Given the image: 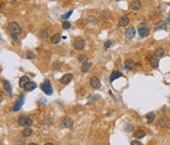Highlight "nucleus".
Returning <instances> with one entry per match:
<instances>
[{
  "label": "nucleus",
  "instance_id": "18",
  "mask_svg": "<svg viewBox=\"0 0 170 145\" xmlns=\"http://www.w3.org/2000/svg\"><path fill=\"white\" fill-rule=\"evenodd\" d=\"M28 82H29V76H27V75L22 76V77L20 78V80H19V85H20V87H22V88H24L25 85H26V84H27Z\"/></svg>",
  "mask_w": 170,
  "mask_h": 145
},
{
  "label": "nucleus",
  "instance_id": "32",
  "mask_svg": "<svg viewBox=\"0 0 170 145\" xmlns=\"http://www.w3.org/2000/svg\"><path fill=\"white\" fill-rule=\"evenodd\" d=\"M72 13H73V10H70L68 13H65V14H63V15L61 16V19H63V20H67L69 17L71 16Z\"/></svg>",
  "mask_w": 170,
  "mask_h": 145
},
{
  "label": "nucleus",
  "instance_id": "17",
  "mask_svg": "<svg viewBox=\"0 0 170 145\" xmlns=\"http://www.w3.org/2000/svg\"><path fill=\"white\" fill-rule=\"evenodd\" d=\"M150 64L152 68H157L158 67V65H159V59H158V57H156V55L153 56V57H151V59H150Z\"/></svg>",
  "mask_w": 170,
  "mask_h": 145
},
{
  "label": "nucleus",
  "instance_id": "14",
  "mask_svg": "<svg viewBox=\"0 0 170 145\" xmlns=\"http://www.w3.org/2000/svg\"><path fill=\"white\" fill-rule=\"evenodd\" d=\"M35 88H36V83H35V82H33V81H29V82H28V83L25 85L24 90L26 91V92H31V91L34 90Z\"/></svg>",
  "mask_w": 170,
  "mask_h": 145
},
{
  "label": "nucleus",
  "instance_id": "33",
  "mask_svg": "<svg viewBox=\"0 0 170 145\" xmlns=\"http://www.w3.org/2000/svg\"><path fill=\"white\" fill-rule=\"evenodd\" d=\"M100 17H101V18H103V19H105V18H106V19H108V18L110 17V13H109L108 11H103L101 14H100Z\"/></svg>",
  "mask_w": 170,
  "mask_h": 145
},
{
  "label": "nucleus",
  "instance_id": "22",
  "mask_svg": "<svg viewBox=\"0 0 170 145\" xmlns=\"http://www.w3.org/2000/svg\"><path fill=\"white\" fill-rule=\"evenodd\" d=\"M154 28H156V30H165L166 29V23L164 22H162V21H159V22H157L154 24Z\"/></svg>",
  "mask_w": 170,
  "mask_h": 145
},
{
  "label": "nucleus",
  "instance_id": "35",
  "mask_svg": "<svg viewBox=\"0 0 170 145\" xmlns=\"http://www.w3.org/2000/svg\"><path fill=\"white\" fill-rule=\"evenodd\" d=\"M59 68H60V63H59L58 61L54 62V64H53V69H54V70H58Z\"/></svg>",
  "mask_w": 170,
  "mask_h": 145
},
{
  "label": "nucleus",
  "instance_id": "20",
  "mask_svg": "<svg viewBox=\"0 0 170 145\" xmlns=\"http://www.w3.org/2000/svg\"><path fill=\"white\" fill-rule=\"evenodd\" d=\"M122 74L120 72H118L116 70H114V71H112V73L110 74V77H109V80L110 82H113L114 80H116L117 78H119V77H121Z\"/></svg>",
  "mask_w": 170,
  "mask_h": 145
},
{
  "label": "nucleus",
  "instance_id": "27",
  "mask_svg": "<svg viewBox=\"0 0 170 145\" xmlns=\"http://www.w3.org/2000/svg\"><path fill=\"white\" fill-rule=\"evenodd\" d=\"M154 114L152 113V112H151V113H147L146 115V120H147V123H151L152 121H153V120H154Z\"/></svg>",
  "mask_w": 170,
  "mask_h": 145
},
{
  "label": "nucleus",
  "instance_id": "25",
  "mask_svg": "<svg viewBox=\"0 0 170 145\" xmlns=\"http://www.w3.org/2000/svg\"><path fill=\"white\" fill-rule=\"evenodd\" d=\"M32 134H33V129L29 128L28 126L22 131V135H23L24 137H29V136H31Z\"/></svg>",
  "mask_w": 170,
  "mask_h": 145
},
{
  "label": "nucleus",
  "instance_id": "21",
  "mask_svg": "<svg viewBox=\"0 0 170 145\" xmlns=\"http://www.w3.org/2000/svg\"><path fill=\"white\" fill-rule=\"evenodd\" d=\"M135 65H136V63H135L132 59H127L126 61L124 62V67H125L126 69H132V68L135 67Z\"/></svg>",
  "mask_w": 170,
  "mask_h": 145
},
{
  "label": "nucleus",
  "instance_id": "28",
  "mask_svg": "<svg viewBox=\"0 0 170 145\" xmlns=\"http://www.w3.org/2000/svg\"><path fill=\"white\" fill-rule=\"evenodd\" d=\"M97 17H94V16H88L87 18V22L88 24H93V25H95L97 24Z\"/></svg>",
  "mask_w": 170,
  "mask_h": 145
},
{
  "label": "nucleus",
  "instance_id": "41",
  "mask_svg": "<svg viewBox=\"0 0 170 145\" xmlns=\"http://www.w3.org/2000/svg\"><path fill=\"white\" fill-rule=\"evenodd\" d=\"M116 1H119V0H116Z\"/></svg>",
  "mask_w": 170,
  "mask_h": 145
},
{
  "label": "nucleus",
  "instance_id": "19",
  "mask_svg": "<svg viewBox=\"0 0 170 145\" xmlns=\"http://www.w3.org/2000/svg\"><path fill=\"white\" fill-rule=\"evenodd\" d=\"M50 40H51V44L52 45H57V44L60 43V40H61V35L60 34H55V35H53L51 37Z\"/></svg>",
  "mask_w": 170,
  "mask_h": 145
},
{
  "label": "nucleus",
  "instance_id": "34",
  "mask_svg": "<svg viewBox=\"0 0 170 145\" xmlns=\"http://www.w3.org/2000/svg\"><path fill=\"white\" fill-rule=\"evenodd\" d=\"M111 45H112V40H106V42L104 43V47H105V49H108V47H110V46H111Z\"/></svg>",
  "mask_w": 170,
  "mask_h": 145
},
{
  "label": "nucleus",
  "instance_id": "39",
  "mask_svg": "<svg viewBox=\"0 0 170 145\" xmlns=\"http://www.w3.org/2000/svg\"><path fill=\"white\" fill-rule=\"evenodd\" d=\"M165 23H166V24H168V25H170V16H168V17L166 18Z\"/></svg>",
  "mask_w": 170,
  "mask_h": 145
},
{
  "label": "nucleus",
  "instance_id": "31",
  "mask_svg": "<svg viewBox=\"0 0 170 145\" xmlns=\"http://www.w3.org/2000/svg\"><path fill=\"white\" fill-rule=\"evenodd\" d=\"M62 27H63L64 30H67V29H70L71 28V23L68 22V21H64L62 23Z\"/></svg>",
  "mask_w": 170,
  "mask_h": 145
},
{
  "label": "nucleus",
  "instance_id": "16",
  "mask_svg": "<svg viewBox=\"0 0 170 145\" xmlns=\"http://www.w3.org/2000/svg\"><path fill=\"white\" fill-rule=\"evenodd\" d=\"M138 33H139V35L141 36L142 38H145V37H146V36L149 35V29L146 28V26H142V27H140L139 26V30H138Z\"/></svg>",
  "mask_w": 170,
  "mask_h": 145
},
{
  "label": "nucleus",
  "instance_id": "6",
  "mask_svg": "<svg viewBox=\"0 0 170 145\" xmlns=\"http://www.w3.org/2000/svg\"><path fill=\"white\" fill-rule=\"evenodd\" d=\"M90 84H91V86H92V88H94V89H98V88H100V86H101L100 80L98 79V77H97V76H92V77H91V79H90Z\"/></svg>",
  "mask_w": 170,
  "mask_h": 145
},
{
  "label": "nucleus",
  "instance_id": "8",
  "mask_svg": "<svg viewBox=\"0 0 170 145\" xmlns=\"http://www.w3.org/2000/svg\"><path fill=\"white\" fill-rule=\"evenodd\" d=\"M86 45V42L85 40H77L73 44V47L76 50H82Z\"/></svg>",
  "mask_w": 170,
  "mask_h": 145
},
{
  "label": "nucleus",
  "instance_id": "29",
  "mask_svg": "<svg viewBox=\"0 0 170 145\" xmlns=\"http://www.w3.org/2000/svg\"><path fill=\"white\" fill-rule=\"evenodd\" d=\"M78 61L80 62V63H84V62H86V61H87V56L86 54H81L78 57Z\"/></svg>",
  "mask_w": 170,
  "mask_h": 145
},
{
  "label": "nucleus",
  "instance_id": "23",
  "mask_svg": "<svg viewBox=\"0 0 170 145\" xmlns=\"http://www.w3.org/2000/svg\"><path fill=\"white\" fill-rule=\"evenodd\" d=\"M134 136L136 137L137 139H142V138H144L146 136V132L144 130H138V131H136L134 133Z\"/></svg>",
  "mask_w": 170,
  "mask_h": 145
},
{
  "label": "nucleus",
  "instance_id": "10",
  "mask_svg": "<svg viewBox=\"0 0 170 145\" xmlns=\"http://www.w3.org/2000/svg\"><path fill=\"white\" fill-rule=\"evenodd\" d=\"M130 7H131L132 10H134V11L140 10L142 7L141 1H140V0H132L131 3H130Z\"/></svg>",
  "mask_w": 170,
  "mask_h": 145
},
{
  "label": "nucleus",
  "instance_id": "1",
  "mask_svg": "<svg viewBox=\"0 0 170 145\" xmlns=\"http://www.w3.org/2000/svg\"><path fill=\"white\" fill-rule=\"evenodd\" d=\"M7 28L11 32V34H17V35L22 34V29L19 26V24L16 23V22H9L8 25H7Z\"/></svg>",
  "mask_w": 170,
  "mask_h": 145
},
{
  "label": "nucleus",
  "instance_id": "7",
  "mask_svg": "<svg viewBox=\"0 0 170 145\" xmlns=\"http://www.w3.org/2000/svg\"><path fill=\"white\" fill-rule=\"evenodd\" d=\"M136 36V30H135V28H133V27H130V28H128L125 32V38H126L127 40H132V39H134V37Z\"/></svg>",
  "mask_w": 170,
  "mask_h": 145
},
{
  "label": "nucleus",
  "instance_id": "4",
  "mask_svg": "<svg viewBox=\"0 0 170 145\" xmlns=\"http://www.w3.org/2000/svg\"><path fill=\"white\" fill-rule=\"evenodd\" d=\"M73 125H74V120L70 116L64 118L63 120H61V123H60L61 127H63V128H69V127H71Z\"/></svg>",
  "mask_w": 170,
  "mask_h": 145
},
{
  "label": "nucleus",
  "instance_id": "13",
  "mask_svg": "<svg viewBox=\"0 0 170 145\" xmlns=\"http://www.w3.org/2000/svg\"><path fill=\"white\" fill-rule=\"evenodd\" d=\"M2 84H3V88H4L5 92H7L9 96L12 95V86H11L9 81L3 80L2 81Z\"/></svg>",
  "mask_w": 170,
  "mask_h": 145
},
{
  "label": "nucleus",
  "instance_id": "30",
  "mask_svg": "<svg viewBox=\"0 0 170 145\" xmlns=\"http://www.w3.org/2000/svg\"><path fill=\"white\" fill-rule=\"evenodd\" d=\"M34 56H35V55H34V52H32V51H28V52L25 53V57L28 58V59H33V58H34Z\"/></svg>",
  "mask_w": 170,
  "mask_h": 145
},
{
  "label": "nucleus",
  "instance_id": "40",
  "mask_svg": "<svg viewBox=\"0 0 170 145\" xmlns=\"http://www.w3.org/2000/svg\"><path fill=\"white\" fill-rule=\"evenodd\" d=\"M50 1H55V0H50Z\"/></svg>",
  "mask_w": 170,
  "mask_h": 145
},
{
  "label": "nucleus",
  "instance_id": "12",
  "mask_svg": "<svg viewBox=\"0 0 170 145\" xmlns=\"http://www.w3.org/2000/svg\"><path fill=\"white\" fill-rule=\"evenodd\" d=\"M92 66V62H91V61H86V62L82 63V66H81L82 73H87V71L91 69Z\"/></svg>",
  "mask_w": 170,
  "mask_h": 145
},
{
  "label": "nucleus",
  "instance_id": "37",
  "mask_svg": "<svg viewBox=\"0 0 170 145\" xmlns=\"http://www.w3.org/2000/svg\"><path fill=\"white\" fill-rule=\"evenodd\" d=\"M125 130H126V131H132V130H133V126H132V125H125Z\"/></svg>",
  "mask_w": 170,
  "mask_h": 145
},
{
  "label": "nucleus",
  "instance_id": "36",
  "mask_svg": "<svg viewBox=\"0 0 170 145\" xmlns=\"http://www.w3.org/2000/svg\"><path fill=\"white\" fill-rule=\"evenodd\" d=\"M18 36L17 34H11V39H12V40H14V42H17L18 40Z\"/></svg>",
  "mask_w": 170,
  "mask_h": 145
},
{
  "label": "nucleus",
  "instance_id": "3",
  "mask_svg": "<svg viewBox=\"0 0 170 145\" xmlns=\"http://www.w3.org/2000/svg\"><path fill=\"white\" fill-rule=\"evenodd\" d=\"M18 123L21 126H29V125H33V120L29 118V116H19L18 118Z\"/></svg>",
  "mask_w": 170,
  "mask_h": 145
},
{
  "label": "nucleus",
  "instance_id": "26",
  "mask_svg": "<svg viewBox=\"0 0 170 145\" xmlns=\"http://www.w3.org/2000/svg\"><path fill=\"white\" fill-rule=\"evenodd\" d=\"M39 39H42V40H45L48 38V33L45 30H40L39 32Z\"/></svg>",
  "mask_w": 170,
  "mask_h": 145
},
{
  "label": "nucleus",
  "instance_id": "5",
  "mask_svg": "<svg viewBox=\"0 0 170 145\" xmlns=\"http://www.w3.org/2000/svg\"><path fill=\"white\" fill-rule=\"evenodd\" d=\"M24 100H25V97L23 94H21V97H20V99L15 102L14 106H13V108H12V111L13 112H17V111H19L21 108H22V106L24 104Z\"/></svg>",
  "mask_w": 170,
  "mask_h": 145
},
{
  "label": "nucleus",
  "instance_id": "11",
  "mask_svg": "<svg viewBox=\"0 0 170 145\" xmlns=\"http://www.w3.org/2000/svg\"><path fill=\"white\" fill-rule=\"evenodd\" d=\"M129 23H130V19L127 16H122V17L119 18V20H118V24H119L120 27H126Z\"/></svg>",
  "mask_w": 170,
  "mask_h": 145
},
{
  "label": "nucleus",
  "instance_id": "15",
  "mask_svg": "<svg viewBox=\"0 0 170 145\" xmlns=\"http://www.w3.org/2000/svg\"><path fill=\"white\" fill-rule=\"evenodd\" d=\"M169 123H170V120L167 116H162L157 121V125H159V126H167Z\"/></svg>",
  "mask_w": 170,
  "mask_h": 145
},
{
  "label": "nucleus",
  "instance_id": "38",
  "mask_svg": "<svg viewBox=\"0 0 170 145\" xmlns=\"http://www.w3.org/2000/svg\"><path fill=\"white\" fill-rule=\"evenodd\" d=\"M131 145H142V142L140 141H137V140H134L131 142Z\"/></svg>",
  "mask_w": 170,
  "mask_h": 145
},
{
  "label": "nucleus",
  "instance_id": "9",
  "mask_svg": "<svg viewBox=\"0 0 170 145\" xmlns=\"http://www.w3.org/2000/svg\"><path fill=\"white\" fill-rule=\"evenodd\" d=\"M72 79H73V75L71 73H67V74H65V75H63L60 78V83L67 85V84H69L72 81Z\"/></svg>",
  "mask_w": 170,
  "mask_h": 145
},
{
  "label": "nucleus",
  "instance_id": "2",
  "mask_svg": "<svg viewBox=\"0 0 170 145\" xmlns=\"http://www.w3.org/2000/svg\"><path fill=\"white\" fill-rule=\"evenodd\" d=\"M40 88H41V90L43 91L46 95L50 96L53 94V89H52L51 83H50V81H49L48 79H46V80L44 81L43 83L40 85Z\"/></svg>",
  "mask_w": 170,
  "mask_h": 145
},
{
  "label": "nucleus",
  "instance_id": "24",
  "mask_svg": "<svg viewBox=\"0 0 170 145\" xmlns=\"http://www.w3.org/2000/svg\"><path fill=\"white\" fill-rule=\"evenodd\" d=\"M154 55H156V57H158V58L162 57V56L164 55V50L161 49V47H157V49H156V50H154Z\"/></svg>",
  "mask_w": 170,
  "mask_h": 145
}]
</instances>
